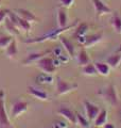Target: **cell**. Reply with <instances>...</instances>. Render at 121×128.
<instances>
[{
    "label": "cell",
    "instance_id": "cell-29",
    "mask_svg": "<svg viewBox=\"0 0 121 128\" xmlns=\"http://www.w3.org/2000/svg\"><path fill=\"white\" fill-rule=\"evenodd\" d=\"M60 3L62 4V6L67 9V8L72 6V4L74 3V0H60Z\"/></svg>",
    "mask_w": 121,
    "mask_h": 128
},
{
    "label": "cell",
    "instance_id": "cell-13",
    "mask_svg": "<svg viewBox=\"0 0 121 128\" xmlns=\"http://www.w3.org/2000/svg\"><path fill=\"white\" fill-rule=\"evenodd\" d=\"M27 92L30 95L33 96V97L39 99V100H47L48 97H49L45 91H43L42 89H38V88H35L33 86H28Z\"/></svg>",
    "mask_w": 121,
    "mask_h": 128
},
{
    "label": "cell",
    "instance_id": "cell-17",
    "mask_svg": "<svg viewBox=\"0 0 121 128\" xmlns=\"http://www.w3.org/2000/svg\"><path fill=\"white\" fill-rule=\"evenodd\" d=\"M106 63L110 65L111 68H117V67H120V64H121V52L117 51V52L111 54L110 57L106 59Z\"/></svg>",
    "mask_w": 121,
    "mask_h": 128
},
{
    "label": "cell",
    "instance_id": "cell-25",
    "mask_svg": "<svg viewBox=\"0 0 121 128\" xmlns=\"http://www.w3.org/2000/svg\"><path fill=\"white\" fill-rule=\"evenodd\" d=\"M88 31V26L86 24H81V25L75 29V33L74 35L76 38H82V36H86V33Z\"/></svg>",
    "mask_w": 121,
    "mask_h": 128
},
{
    "label": "cell",
    "instance_id": "cell-21",
    "mask_svg": "<svg viewBox=\"0 0 121 128\" xmlns=\"http://www.w3.org/2000/svg\"><path fill=\"white\" fill-rule=\"evenodd\" d=\"M106 123H107V111L105 109H102L95 120V125L98 127H103Z\"/></svg>",
    "mask_w": 121,
    "mask_h": 128
},
{
    "label": "cell",
    "instance_id": "cell-10",
    "mask_svg": "<svg viewBox=\"0 0 121 128\" xmlns=\"http://www.w3.org/2000/svg\"><path fill=\"white\" fill-rule=\"evenodd\" d=\"M56 13V19H58V26L59 28H65L68 26V15L66 8L60 6Z\"/></svg>",
    "mask_w": 121,
    "mask_h": 128
},
{
    "label": "cell",
    "instance_id": "cell-22",
    "mask_svg": "<svg viewBox=\"0 0 121 128\" xmlns=\"http://www.w3.org/2000/svg\"><path fill=\"white\" fill-rule=\"evenodd\" d=\"M4 27H5V30L9 32V34L12 35V36H13V35H16V36H17V35L20 34V31L18 30V28L10 20L9 17L5 18V20H4Z\"/></svg>",
    "mask_w": 121,
    "mask_h": 128
},
{
    "label": "cell",
    "instance_id": "cell-1",
    "mask_svg": "<svg viewBox=\"0 0 121 128\" xmlns=\"http://www.w3.org/2000/svg\"><path fill=\"white\" fill-rule=\"evenodd\" d=\"M76 22H78V20H75L73 24H72V25H68L65 28H59V29L51 31V32H49V33H47V34H44V35H42V36H39V38H31V40H26L25 43H27V44H33V43H43L45 41H49V40H56V38H60V34H62L63 32H65L68 29H71V28L75 27L76 24H78Z\"/></svg>",
    "mask_w": 121,
    "mask_h": 128
},
{
    "label": "cell",
    "instance_id": "cell-5",
    "mask_svg": "<svg viewBox=\"0 0 121 128\" xmlns=\"http://www.w3.org/2000/svg\"><path fill=\"white\" fill-rule=\"evenodd\" d=\"M7 17L14 24V25L18 28L19 31H23V32H29L31 30V22L25 20L23 18H21L20 16H18L14 12L10 11L9 14H7Z\"/></svg>",
    "mask_w": 121,
    "mask_h": 128
},
{
    "label": "cell",
    "instance_id": "cell-32",
    "mask_svg": "<svg viewBox=\"0 0 121 128\" xmlns=\"http://www.w3.org/2000/svg\"><path fill=\"white\" fill-rule=\"evenodd\" d=\"M2 1H3V0H0V6H1V3H2Z\"/></svg>",
    "mask_w": 121,
    "mask_h": 128
},
{
    "label": "cell",
    "instance_id": "cell-16",
    "mask_svg": "<svg viewBox=\"0 0 121 128\" xmlns=\"http://www.w3.org/2000/svg\"><path fill=\"white\" fill-rule=\"evenodd\" d=\"M102 38H103V32H99V33H95L90 35V36H86V41L83 46L85 48H89L91 46L96 45V44H98L99 42H101Z\"/></svg>",
    "mask_w": 121,
    "mask_h": 128
},
{
    "label": "cell",
    "instance_id": "cell-3",
    "mask_svg": "<svg viewBox=\"0 0 121 128\" xmlns=\"http://www.w3.org/2000/svg\"><path fill=\"white\" fill-rule=\"evenodd\" d=\"M36 65H37V67L43 72L44 74L51 75V74L55 73V70H56L54 60L51 57H47V56L43 57L42 59H39L38 61L36 62Z\"/></svg>",
    "mask_w": 121,
    "mask_h": 128
},
{
    "label": "cell",
    "instance_id": "cell-20",
    "mask_svg": "<svg viewBox=\"0 0 121 128\" xmlns=\"http://www.w3.org/2000/svg\"><path fill=\"white\" fill-rule=\"evenodd\" d=\"M76 60H78L79 65H81V66L87 65L88 63H90V58H89V56H88L87 51L84 49V48L79 51L78 56H76Z\"/></svg>",
    "mask_w": 121,
    "mask_h": 128
},
{
    "label": "cell",
    "instance_id": "cell-2",
    "mask_svg": "<svg viewBox=\"0 0 121 128\" xmlns=\"http://www.w3.org/2000/svg\"><path fill=\"white\" fill-rule=\"evenodd\" d=\"M4 95V92L0 91V128H14V126L11 124L9 114L5 109Z\"/></svg>",
    "mask_w": 121,
    "mask_h": 128
},
{
    "label": "cell",
    "instance_id": "cell-28",
    "mask_svg": "<svg viewBox=\"0 0 121 128\" xmlns=\"http://www.w3.org/2000/svg\"><path fill=\"white\" fill-rule=\"evenodd\" d=\"M10 10L7 9H3V8H0V25L2 22H4L5 18L7 17V14H9Z\"/></svg>",
    "mask_w": 121,
    "mask_h": 128
},
{
    "label": "cell",
    "instance_id": "cell-14",
    "mask_svg": "<svg viewBox=\"0 0 121 128\" xmlns=\"http://www.w3.org/2000/svg\"><path fill=\"white\" fill-rule=\"evenodd\" d=\"M15 13L17 14L18 16H20L21 18H23L25 20L29 22L31 24L38 22V18L36 17V16L32 13L31 11L27 10V9H17V10H15Z\"/></svg>",
    "mask_w": 121,
    "mask_h": 128
},
{
    "label": "cell",
    "instance_id": "cell-9",
    "mask_svg": "<svg viewBox=\"0 0 121 128\" xmlns=\"http://www.w3.org/2000/svg\"><path fill=\"white\" fill-rule=\"evenodd\" d=\"M91 2H92V4H94V8H95L97 18H99L101 16L106 15V14L112 12V10L102 1V0H91Z\"/></svg>",
    "mask_w": 121,
    "mask_h": 128
},
{
    "label": "cell",
    "instance_id": "cell-27",
    "mask_svg": "<svg viewBox=\"0 0 121 128\" xmlns=\"http://www.w3.org/2000/svg\"><path fill=\"white\" fill-rule=\"evenodd\" d=\"M76 115V123L82 127V128H89V122L80 113H75Z\"/></svg>",
    "mask_w": 121,
    "mask_h": 128
},
{
    "label": "cell",
    "instance_id": "cell-18",
    "mask_svg": "<svg viewBox=\"0 0 121 128\" xmlns=\"http://www.w3.org/2000/svg\"><path fill=\"white\" fill-rule=\"evenodd\" d=\"M96 70L98 72V75L101 76H108L111 73V67L106 62H95Z\"/></svg>",
    "mask_w": 121,
    "mask_h": 128
},
{
    "label": "cell",
    "instance_id": "cell-30",
    "mask_svg": "<svg viewBox=\"0 0 121 128\" xmlns=\"http://www.w3.org/2000/svg\"><path fill=\"white\" fill-rule=\"evenodd\" d=\"M102 128H115V126L113 125V124H111V123H106Z\"/></svg>",
    "mask_w": 121,
    "mask_h": 128
},
{
    "label": "cell",
    "instance_id": "cell-31",
    "mask_svg": "<svg viewBox=\"0 0 121 128\" xmlns=\"http://www.w3.org/2000/svg\"><path fill=\"white\" fill-rule=\"evenodd\" d=\"M90 128V127H89ZM92 128H102V127H98V126H96V127H92Z\"/></svg>",
    "mask_w": 121,
    "mask_h": 128
},
{
    "label": "cell",
    "instance_id": "cell-15",
    "mask_svg": "<svg viewBox=\"0 0 121 128\" xmlns=\"http://www.w3.org/2000/svg\"><path fill=\"white\" fill-rule=\"evenodd\" d=\"M60 41L62 43L64 49H65L66 52L68 54V56H69L70 58H73L74 54H75V49H74V45L72 44V42L69 41V40L65 36H60Z\"/></svg>",
    "mask_w": 121,
    "mask_h": 128
},
{
    "label": "cell",
    "instance_id": "cell-4",
    "mask_svg": "<svg viewBox=\"0 0 121 128\" xmlns=\"http://www.w3.org/2000/svg\"><path fill=\"white\" fill-rule=\"evenodd\" d=\"M76 89H78L76 83H70L60 77L56 78V94L58 95H65Z\"/></svg>",
    "mask_w": 121,
    "mask_h": 128
},
{
    "label": "cell",
    "instance_id": "cell-7",
    "mask_svg": "<svg viewBox=\"0 0 121 128\" xmlns=\"http://www.w3.org/2000/svg\"><path fill=\"white\" fill-rule=\"evenodd\" d=\"M103 96L107 102H110L112 106H116L118 104V96L114 84H110L103 92Z\"/></svg>",
    "mask_w": 121,
    "mask_h": 128
},
{
    "label": "cell",
    "instance_id": "cell-33",
    "mask_svg": "<svg viewBox=\"0 0 121 128\" xmlns=\"http://www.w3.org/2000/svg\"><path fill=\"white\" fill-rule=\"evenodd\" d=\"M120 67H121V64H120Z\"/></svg>",
    "mask_w": 121,
    "mask_h": 128
},
{
    "label": "cell",
    "instance_id": "cell-26",
    "mask_svg": "<svg viewBox=\"0 0 121 128\" xmlns=\"http://www.w3.org/2000/svg\"><path fill=\"white\" fill-rule=\"evenodd\" d=\"M14 38L12 36V35L7 34V35H0V48H3V49H5V48L10 45V43L12 42V40Z\"/></svg>",
    "mask_w": 121,
    "mask_h": 128
},
{
    "label": "cell",
    "instance_id": "cell-6",
    "mask_svg": "<svg viewBox=\"0 0 121 128\" xmlns=\"http://www.w3.org/2000/svg\"><path fill=\"white\" fill-rule=\"evenodd\" d=\"M29 108V104L25 100H16L13 102V105L11 107V118H18L20 114H22L23 112H26Z\"/></svg>",
    "mask_w": 121,
    "mask_h": 128
},
{
    "label": "cell",
    "instance_id": "cell-24",
    "mask_svg": "<svg viewBox=\"0 0 121 128\" xmlns=\"http://www.w3.org/2000/svg\"><path fill=\"white\" fill-rule=\"evenodd\" d=\"M112 22V26L114 28V30L116 33H121V17L118 14H114L111 19Z\"/></svg>",
    "mask_w": 121,
    "mask_h": 128
},
{
    "label": "cell",
    "instance_id": "cell-11",
    "mask_svg": "<svg viewBox=\"0 0 121 128\" xmlns=\"http://www.w3.org/2000/svg\"><path fill=\"white\" fill-rule=\"evenodd\" d=\"M51 52L50 50H46V51H40V52H31L27 56V58L23 60V65H29V64H32V63H36L38 61L39 59H42L43 57L49 54Z\"/></svg>",
    "mask_w": 121,
    "mask_h": 128
},
{
    "label": "cell",
    "instance_id": "cell-8",
    "mask_svg": "<svg viewBox=\"0 0 121 128\" xmlns=\"http://www.w3.org/2000/svg\"><path fill=\"white\" fill-rule=\"evenodd\" d=\"M84 108H85V111H86V115H87V118L89 121H95L96 118L98 116L100 110V107H98L95 104H92L88 100H84Z\"/></svg>",
    "mask_w": 121,
    "mask_h": 128
},
{
    "label": "cell",
    "instance_id": "cell-12",
    "mask_svg": "<svg viewBox=\"0 0 121 128\" xmlns=\"http://www.w3.org/2000/svg\"><path fill=\"white\" fill-rule=\"evenodd\" d=\"M58 113L60 115H62V116L64 118H66L68 122L71 123V124H76V115L73 111H72L71 109H69V108L67 107H60V109L58 110Z\"/></svg>",
    "mask_w": 121,
    "mask_h": 128
},
{
    "label": "cell",
    "instance_id": "cell-19",
    "mask_svg": "<svg viewBox=\"0 0 121 128\" xmlns=\"http://www.w3.org/2000/svg\"><path fill=\"white\" fill-rule=\"evenodd\" d=\"M18 54V48H17V43L16 40H12V42L10 43V45L5 48V54L7 58L10 59H14Z\"/></svg>",
    "mask_w": 121,
    "mask_h": 128
},
{
    "label": "cell",
    "instance_id": "cell-23",
    "mask_svg": "<svg viewBox=\"0 0 121 128\" xmlns=\"http://www.w3.org/2000/svg\"><path fill=\"white\" fill-rule=\"evenodd\" d=\"M82 73L86 76H97L98 75V72L96 70V66L94 63H88L87 65L82 66Z\"/></svg>",
    "mask_w": 121,
    "mask_h": 128
}]
</instances>
